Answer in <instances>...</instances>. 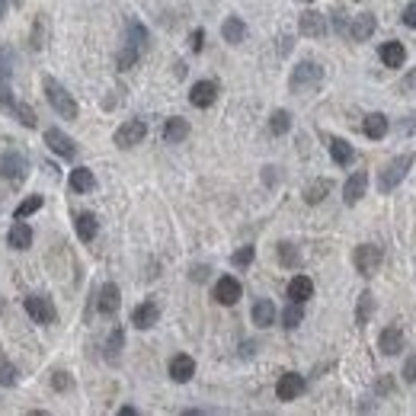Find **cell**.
Returning a JSON list of instances; mask_svg holds the SVG:
<instances>
[{"label":"cell","mask_w":416,"mask_h":416,"mask_svg":"<svg viewBox=\"0 0 416 416\" xmlns=\"http://www.w3.org/2000/svg\"><path fill=\"white\" fill-rule=\"evenodd\" d=\"M416 164V154L407 150V154H397L391 164L384 166L381 173H378V192H394L400 183H404V176L410 173V166Z\"/></svg>","instance_id":"cell-1"},{"label":"cell","mask_w":416,"mask_h":416,"mask_svg":"<svg viewBox=\"0 0 416 416\" xmlns=\"http://www.w3.org/2000/svg\"><path fill=\"white\" fill-rule=\"evenodd\" d=\"M42 90H45L51 109H55L61 119H77V103H74V96L67 93V87H61L55 77H45V80H42Z\"/></svg>","instance_id":"cell-2"},{"label":"cell","mask_w":416,"mask_h":416,"mask_svg":"<svg viewBox=\"0 0 416 416\" xmlns=\"http://www.w3.org/2000/svg\"><path fill=\"white\" fill-rule=\"evenodd\" d=\"M320 80H324V67L317 64V61H301V64H295V71H291L288 87H291V93H308V90H317Z\"/></svg>","instance_id":"cell-3"},{"label":"cell","mask_w":416,"mask_h":416,"mask_svg":"<svg viewBox=\"0 0 416 416\" xmlns=\"http://www.w3.org/2000/svg\"><path fill=\"white\" fill-rule=\"evenodd\" d=\"M352 263H356V269L368 279V275H374L378 266L384 263V250L378 247V243H362V247H356V253H352Z\"/></svg>","instance_id":"cell-4"},{"label":"cell","mask_w":416,"mask_h":416,"mask_svg":"<svg viewBox=\"0 0 416 416\" xmlns=\"http://www.w3.org/2000/svg\"><path fill=\"white\" fill-rule=\"evenodd\" d=\"M0 176L10 180V183H23L26 176H29V160H26L23 150H7L0 157Z\"/></svg>","instance_id":"cell-5"},{"label":"cell","mask_w":416,"mask_h":416,"mask_svg":"<svg viewBox=\"0 0 416 416\" xmlns=\"http://www.w3.org/2000/svg\"><path fill=\"white\" fill-rule=\"evenodd\" d=\"M144 135H148V122H141V119H128V122H122L116 128L112 141H116L122 150H128V148H135V144H141Z\"/></svg>","instance_id":"cell-6"},{"label":"cell","mask_w":416,"mask_h":416,"mask_svg":"<svg viewBox=\"0 0 416 416\" xmlns=\"http://www.w3.org/2000/svg\"><path fill=\"white\" fill-rule=\"evenodd\" d=\"M26 314L33 317L35 324H55L58 311H55V301L49 295H29L26 298Z\"/></svg>","instance_id":"cell-7"},{"label":"cell","mask_w":416,"mask_h":416,"mask_svg":"<svg viewBox=\"0 0 416 416\" xmlns=\"http://www.w3.org/2000/svg\"><path fill=\"white\" fill-rule=\"evenodd\" d=\"M45 144H49L58 157H64V160H74L77 157V144H74V138L71 135H64L61 128H45Z\"/></svg>","instance_id":"cell-8"},{"label":"cell","mask_w":416,"mask_h":416,"mask_svg":"<svg viewBox=\"0 0 416 416\" xmlns=\"http://www.w3.org/2000/svg\"><path fill=\"white\" fill-rule=\"evenodd\" d=\"M298 29L301 35H308V39H324L327 35V17L324 13H317V10H304L298 17Z\"/></svg>","instance_id":"cell-9"},{"label":"cell","mask_w":416,"mask_h":416,"mask_svg":"<svg viewBox=\"0 0 416 416\" xmlns=\"http://www.w3.org/2000/svg\"><path fill=\"white\" fill-rule=\"evenodd\" d=\"M215 100H218V83H215V80H199V83H192L189 103H192L196 109L215 106Z\"/></svg>","instance_id":"cell-10"},{"label":"cell","mask_w":416,"mask_h":416,"mask_svg":"<svg viewBox=\"0 0 416 416\" xmlns=\"http://www.w3.org/2000/svg\"><path fill=\"white\" fill-rule=\"evenodd\" d=\"M215 301L218 304H227V308L237 304V301H241V282H237L234 275H221L215 282Z\"/></svg>","instance_id":"cell-11"},{"label":"cell","mask_w":416,"mask_h":416,"mask_svg":"<svg viewBox=\"0 0 416 416\" xmlns=\"http://www.w3.org/2000/svg\"><path fill=\"white\" fill-rule=\"evenodd\" d=\"M301 391H304V378L298 372H285L279 378V384H275V397L279 400H295L301 397Z\"/></svg>","instance_id":"cell-12"},{"label":"cell","mask_w":416,"mask_h":416,"mask_svg":"<svg viewBox=\"0 0 416 416\" xmlns=\"http://www.w3.org/2000/svg\"><path fill=\"white\" fill-rule=\"evenodd\" d=\"M374 17L372 13H358V17H352V23L346 26V39H352V42H365V39H372V33H374Z\"/></svg>","instance_id":"cell-13"},{"label":"cell","mask_w":416,"mask_h":416,"mask_svg":"<svg viewBox=\"0 0 416 416\" xmlns=\"http://www.w3.org/2000/svg\"><path fill=\"white\" fill-rule=\"evenodd\" d=\"M160 320V308L157 301H141L138 308L132 311V324L138 327V330H150V327Z\"/></svg>","instance_id":"cell-14"},{"label":"cell","mask_w":416,"mask_h":416,"mask_svg":"<svg viewBox=\"0 0 416 416\" xmlns=\"http://www.w3.org/2000/svg\"><path fill=\"white\" fill-rule=\"evenodd\" d=\"M368 189V173L365 170H356V173L346 180V186H343V199H346V205H356L362 196H365Z\"/></svg>","instance_id":"cell-15"},{"label":"cell","mask_w":416,"mask_h":416,"mask_svg":"<svg viewBox=\"0 0 416 416\" xmlns=\"http://www.w3.org/2000/svg\"><path fill=\"white\" fill-rule=\"evenodd\" d=\"M148 42H150V35H148V29H144L138 19H128V23H125V45H128V49H135V51H141V55H144Z\"/></svg>","instance_id":"cell-16"},{"label":"cell","mask_w":416,"mask_h":416,"mask_svg":"<svg viewBox=\"0 0 416 416\" xmlns=\"http://www.w3.org/2000/svg\"><path fill=\"white\" fill-rule=\"evenodd\" d=\"M196 374V358L192 356H186V352H180V356H173L170 358V378L173 381H180V384H186Z\"/></svg>","instance_id":"cell-17"},{"label":"cell","mask_w":416,"mask_h":416,"mask_svg":"<svg viewBox=\"0 0 416 416\" xmlns=\"http://www.w3.org/2000/svg\"><path fill=\"white\" fill-rule=\"evenodd\" d=\"M119 304H122V295H119V285H112V282H106L100 288V298H96V308H100V314H106V317H112L119 311Z\"/></svg>","instance_id":"cell-18"},{"label":"cell","mask_w":416,"mask_h":416,"mask_svg":"<svg viewBox=\"0 0 416 416\" xmlns=\"http://www.w3.org/2000/svg\"><path fill=\"white\" fill-rule=\"evenodd\" d=\"M378 346H381L384 356H397L400 349H404V330L400 327H384L381 336H378Z\"/></svg>","instance_id":"cell-19"},{"label":"cell","mask_w":416,"mask_h":416,"mask_svg":"<svg viewBox=\"0 0 416 416\" xmlns=\"http://www.w3.org/2000/svg\"><path fill=\"white\" fill-rule=\"evenodd\" d=\"M7 243H10L13 250H29V247H33V227L26 225L23 218H17V225H10Z\"/></svg>","instance_id":"cell-20"},{"label":"cell","mask_w":416,"mask_h":416,"mask_svg":"<svg viewBox=\"0 0 416 416\" xmlns=\"http://www.w3.org/2000/svg\"><path fill=\"white\" fill-rule=\"evenodd\" d=\"M186 138H189V122H186V119H180V116L166 119V125H164V141H166V144H180V141H186Z\"/></svg>","instance_id":"cell-21"},{"label":"cell","mask_w":416,"mask_h":416,"mask_svg":"<svg viewBox=\"0 0 416 416\" xmlns=\"http://www.w3.org/2000/svg\"><path fill=\"white\" fill-rule=\"evenodd\" d=\"M288 298L298 301V304H304L308 298H314V282H311L308 275H295L288 282Z\"/></svg>","instance_id":"cell-22"},{"label":"cell","mask_w":416,"mask_h":416,"mask_svg":"<svg viewBox=\"0 0 416 416\" xmlns=\"http://www.w3.org/2000/svg\"><path fill=\"white\" fill-rule=\"evenodd\" d=\"M74 227H77V237H80L83 243H90L93 237H96V231H100V221H96V215H90V211H80V215L74 218Z\"/></svg>","instance_id":"cell-23"},{"label":"cell","mask_w":416,"mask_h":416,"mask_svg":"<svg viewBox=\"0 0 416 416\" xmlns=\"http://www.w3.org/2000/svg\"><path fill=\"white\" fill-rule=\"evenodd\" d=\"M381 61H384V67H404V61H407L404 42H384L381 45Z\"/></svg>","instance_id":"cell-24"},{"label":"cell","mask_w":416,"mask_h":416,"mask_svg":"<svg viewBox=\"0 0 416 416\" xmlns=\"http://www.w3.org/2000/svg\"><path fill=\"white\" fill-rule=\"evenodd\" d=\"M221 35H225V42H231V45H241V42L247 39V23H243L241 17H227L225 26H221Z\"/></svg>","instance_id":"cell-25"},{"label":"cell","mask_w":416,"mask_h":416,"mask_svg":"<svg viewBox=\"0 0 416 416\" xmlns=\"http://www.w3.org/2000/svg\"><path fill=\"white\" fill-rule=\"evenodd\" d=\"M330 157L336 166H349L352 157H356V150H352L349 141H343V138H330Z\"/></svg>","instance_id":"cell-26"},{"label":"cell","mask_w":416,"mask_h":416,"mask_svg":"<svg viewBox=\"0 0 416 416\" xmlns=\"http://www.w3.org/2000/svg\"><path fill=\"white\" fill-rule=\"evenodd\" d=\"M253 324L257 327H272L275 324V304L269 298H259L253 304Z\"/></svg>","instance_id":"cell-27"},{"label":"cell","mask_w":416,"mask_h":416,"mask_svg":"<svg viewBox=\"0 0 416 416\" xmlns=\"http://www.w3.org/2000/svg\"><path fill=\"white\" fill-rule=\"evenodd\" d=\"M71 189L74 192H90L93 186H96V176H93V170H87V166H77V170H71Z\"/></svg>","instance_id":"cell-28"},{"label":"cell","mask_w":416,"mask_h":416,"mask_svg":"<svg viewBox=\"0 0 416 416\" xmlns=\"http://www.w3.org/2000/svg\"><path fill=\"white\" fill-rule=\"evenodd\" d=\"M388 128H391V122H388V116H381V112H372V116L365 119V135L372 141H381L384 135H388Z\"/></svg>","instance_id":"cell-29"},{"label":"cell","mask_w":416,"mask_h":416,"mask_svg":"<svg viewBox=\"0 0 416 416\" xmlns=\"http://www.w3.org/2000/svg\"><path fill=\"white\" fill-rule=\"evenodd\" d=\"M330 189H333L330 180H314V183L304 189V202H308V205H317V202L327 199V192H330Z\"/></svg>","instance_id":"cell-30"},{"label":"cell","mask_w":416,"mask_h":416,"mask_svg":"<svg viewBox=\"0 0 416 416\" xmlns=\"http://www.w3.org/2000/svg\"><path fill=\"white\" fill-rule=\"evenodd\" d=\"M372 311H374V295L372 291H362V295H358V308H356V324L365 327L368 320H372Z\"/></svg>","instance_id":"cell-31"},{"label":"cell","mask_w":416,"mask_h":416,"mask_svg":"<svg viewBox=\"0 0 416 416\" xmlns=\"http://www.w3.org/2000/svg\"><path fill=\"white\" fill-rule=\"evenodd\" d=\"M275 250H279V263H282L285 269H298L301 266V253H298V247H295V243L285 241V243H279Z\"/></svg>","instance_id":"cell-32"},{"label":"cell","mask_w":416,"mask_h":416,"mask_svg":"<svg viewBox=\"0 0 416 416\" xmlns=\"http://www.w3.org/2000/svg\"><path fill=\"white\" fill-rule=\"evenodd\" d=\"M304 320V304H298V301H291L288 308L282 311V327L285 330H295V327Z\"/></svg>","instance_id":"cell-33"},{"label":"cell","mask_w":416,"mask_h":416,"mask_svg":"<svg viewBox=\"0 0 416 416\" xmlns=\"http://www.w3.org/2000/svg\"><path fill=\"white\" fill-rule=\"evenodd\" d=\"M10 116L19 119V125H26V128H35V122H39V116H35V109L29 106V103H17Z\"/></svg>","instance_id":"cell-34"},{"label":"cell","mask_w":416,"mask_h":416,"mask_svg":"<svg viewBox=\"0 0 416 416\" xmlns=\"http://www.w3.org/2000/svg\"><path fill=\"white\" fill-rule=\"evenodd\" d=\"M122 346H125V333H122V327H116V330L109 333V343H106V358L109 362H119Z\"/></svg>","instance_id":"cell-35"},{"label":"cell","mask_w":416,"mask_h":416,"mask_svg":"<svg viewBox=\"0 0 416 416\" xmlns=\"http://www.w3.org/2000/svg\"><path fill=\"white\" fill-rule=\"evenodd\" d=\"M291 128V112H285V109H275L272 116H269V132L272 135H285Z\"/></svg>","instance_id":"cell-36"},{"label":"cell","mask_w":416,"mask_h":416,"mask_svg":"<svg viewBox=\"0 0 416 416\" xmlns=\"http://www.w3.org/2000/svg\"><path fill=\"white\" fill-rule=\"evenodd\" d=\"M42 205H45V199H42V196H29V199H23V202L17 205L13 218H29V215H35Z\"/></svg>","instance_id":"cell-37"},{"label":"cell","mask_w":416,"mask_h":416,"mask_svg":"<svg viewBox=\"0 0 416 416\" xmlns=\"http://www.w3.org/2000/svg\"><path fill=\"white\" fill-rule=\"evenodd\" d=\"M45 39H49V19L35 17V23H33V49H42Z\"/></svg>","instance_id":"cell-38"},{"label":"cell","mask_w":416,"mask_h":416,"mask_svg":"<svg viewBox=\"0 0 416 416\" xmlns=\"http://www.w3.org/2000/svg\"><path fill=\"white\" fill-rule=\"evenodd\" d=\"M13 384H17V365L0 358V388H13Z\"/></svg>","instance_id":"cell-39"},{"label":"cell","mask_w":416,"mask_h":416,"mask_svg":"<svg viewBox=\"0 0 416 416\" xmlns=\"http://www.w3.org/2000/svg\"><path fill=\"white\" fill-rule=\"evenodd\" d=\"M253 259H257V250H253V247H241V250H237V253H234V257H231V263H234V266H250V263H253Z\"/></svg>","instance_id":"cell-40"},{"label":"cell","mask_w":416,"mask_h":416,"mask_svg":"<svg viewBox=\"0 0 416 416\" xmlns=\"http://www.w3.org/2000/svg\"><path fill=\"white\" fill-rule=\"evenodd\" d=\"M10 74H13V51L7 45H0V77L7 80Z\"/></svg>","instance_id":"cell-41"},{"label":"cell","mask_w":416,"mask_h":416,"mask_svg":"<svg viewBox=\"0 0 416 416\" xmlns=\"http://www.w3.org/2000/svg\"><path fill=\"white\" fill-rule=\"evenodd\" d=\"M13 106H17V100H13V93H10L7 80L0 77V109H3V112H13Z\"/></svg>","instance_id":"cell-42"},{"label":"cell","mask_w":416,"mask_h":416,"mask_svg":"<svg viewBox=\"0 0 416 416\" xmlns=\"http://www.w3.org/2000/svg\"><path fill=\"white\" fill-rule=\"evenodd\" d=\"M51 388H55V391H71V374H67V372H55V374H51Z\"/></svg>","instance_id":"cell-43"},{"label":"cell","mask_w":416,"mask_h":416,"mask_svg":"<svg viewBox=\"0 0 416 416\" xmlns=\"http://www.w3.org/2000/svg\"><path fill=\"white\" fill-rule=\"evenodd\" d=\"M404 26H410V29H416V0H410L407 7H404Z\"/></svg>","instance_id":"cell-44"},{"label":"cell","mask_w":416,"mask_h":416,"mask_svg":"<svg viewBox=\"0 0 416 416\" xmlns=\"http://www.w3.org/2000/svg\"><path fill=\"white\" fill-rule=\"evenodd\" d=\"M202 45H205V29H192L189 49H192V51H202Z\"/></svg>","instance_id":"cell-45"},{"label":"cell","mask_w":416,"mask_h":416,"mask_svg":"<svg viewBox=\"0 0 416 416\" xmlns=\"http://www.w3.org/2000/svg\"><path fill=\"white\" fill-rule=\"evenodd\" d=\"M400 90H404V93L416 90V67H410V74H404V80H400Z\"/></svg>","instance_id":"cell-46"},{"label":"cell","mask_w":416,"mask_h":416,"mask_svg":"<svg viewBox=\"0 0 416 416\" xmlns=\"http://www.w3.org/2000/svg\"><path fill=\"white\" fill-rule=\"evenodd\" d=\"M333 26H336V33H340V35H346V26H349V19H346V13H343V10H336V13H333Z\"/></svg>","instance_id":"cell-47"},{"label":"cell","mask_w":416,"mask_h":416,"mask_svg":"<svg viewBox=\"0 0 416 416\" xmlns=\"http://www.w3.org/2000/svg\"><path fill=\"white\" fill-rule=\"evenodd\" d=\"M404 378H407V381H416V356H410L407 362H404Z\"/></svg>","instance_id":"cell-48"},{"label":"cell","mask_w":416,"mask_h":416,"mask_svg":"<svg viewBox=\"0 0 416 416\" xmlns=\"http://www.w3.org/2000/svg\"><path fill=\"white\" fill-rule=\"evenodd\" d=\"M192 282H205V275H208V266H196V269H192Z\"/></svg>","instance_id":"cell-49"},{"label":"cell","mask_w":416,"mask_h":416,"mask_svg":"<svg viewBox=\"0 0 416 416\" xmlns=\"http://www.w3.org/2000/svg\"><path fill=\"white\" fill-rule=\"evenodd\" d=\"M391 388H394V381H391V378H381V384H378L374 391H378V394H388V391H391Z\"/></svg>","instance_id":"cell-50"},{"label":"cell","mask_w":416,"mask_h":416,"mask_svg":"<svg viewBox=\"0 0 416 416\" xmlns=\"http://www.w3.org/2000/svg\"><path fill=\"white\" fill-rule=\"evenodd\" d=\"M7 3L10 0H0V19H3V13H7Z\"/></svg>","instance_id":"cell-51"},{"label":"cell","mask_w":416,"mask_h":416,"mask_svg":"<svg viewBox=\"0 0 416 416\" xmlns=\"http://www.w3.org/2000/svg\"><path fill=\"white\" fill-rule=\"evenodd\" d=\"M301 3H311V0H301Z\"/></svg>","instance_id":"cell-52"}]
</instances>
